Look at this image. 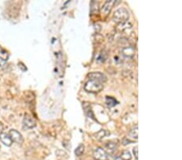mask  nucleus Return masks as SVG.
<instances>
[{
  "mask_svg": "<svg viewBox=\"0 0 182 160\" xmlns=\"http://www.w3.org/2000/svg\"><path fill=\"white\" fill-rule=\"evenodd\" d=\"M130 18V12L125 7H121V8L116 10V11L113 14V19L114 22H116L118 24H121L123 23H125L128 21Z\"/></svg>",
  "mask_w": 182,
  "mask_h": 160,
  "instance_id": "1",
  "label": "nucleus"
},
{
  "mask_svg": "<svg viewBox=\"0 0 182 160\" xmlns=\"http://www.w3.org/2000/svg\"><path fill=\"white\" fill-rule=\"evenodd\" d=\"M104 88L103 83L95 80H88L84 85V89L89 93H99Z\"/></svg>",
  "mask_w": 182,
  "mask_h": 160,
  "instance_id": "2",
  "label": "nucleus"
},
{
  "mask_svg": "<svg viewBox=\"0 0 182 160\" xmlns=\"http://www.w3.org/2000/svg\"><path fill=\"white\" fill-rule=\"evenodd\" d=\"M95 160H108V155L102 147H96L93 151Z\"/></svg>",
  "mask_w": 182,
  "mask_h": 160,
  "instance_id": "3",
  "label": "nucleus"
},
{
  "mask_svg": "<svg viewBox=\"0 0 182 160\" xmlns=\"http://www.w3.org/2000/svg\"><path fill=\"white\" fill-rule=\"evenodd\" d=\"M8 134L13 142L22 145V143L24 142V138H23V136L21 135V133L20 132H18L16 129H11Z\"/></svg>",
  "mask_w": 182,
  "mask_h": 160,
  "instance_id": "4",
  "label": "nucleus"
},
{
  "mask_svg": "<svg viewBox=\"0 0 182 160\" xmlns=\"http://www.w3.org/2000/svg\"><path fill=\"white\" fill-rule=\"evenodd\" d=\"M88 77L89 78V80H95V81L100 82L101 83L107 81L106 76L100 72H92L90 74H88Z\"/></svg>",
  "mask_w": 182,
  "mask_h": 160,
  "instance_id": "5",
  "label": "nucleus"
},
{
  "mask_svg": "<svg viewBox=\"0 0 182 160\" xmlns=\"http://www.w3.org/2000/svg\"><path fill=\"white\" fill-rule=\"evenodd\" d=\"M23 124H24V127L25 129H32V128H34L36 126V121L29 114H25V117H24V121H23Z\"/></svg>",
  "mask_w": 182,
  "mask_h": 160,
  "instance_id": "6",
  "label": "nucleus"
},
{
  "mask_svg": "<svg viewBox=\"0 0 182 160\" xmlns=\"http://www.w3.org/2000/svg\"><path fill=\"white\" fill-rule=\"evenodd\" d=\"M116 4V1L115 0H108V1H106V2L104 3L103 7L101 8V12L103 13L104 16H108V13L110 12L112 8L113 7V6Z\"/></svg>",
  "mask_w": 182,
  "mask_h": 160,
  "instance_id": "7",
  "label": "nucleus"
},
{
  "mask_svg": "<svg viewBox=\"0 0 182 160\" xmlns=\"http://www.w3.org/2000/svg\"><path fill=\"white\" fill-rule=\"evenodd\" d=\"M121 53L123 56H125L126 58H132L135 54V49L132 46H126V47L123 48Z\"/></svg>",
  "mask_w": 182,
  "mask_h": 160,
  "instance_id": "8",
  "label": "nucleus"
},
{
  "mask_svg": "<svg viewBox=\"0 0 182 160\" xmlns=\"http://www.w3.org/2000/svg\"><path fill=\"white\" fill-rule=\"evenodd\" d=\"M105 152L108 154H113L116 150H117V144L114 142H108L105 143Z\"/></svg>",
  "mask_w": 182,
  "mask_h": 160,
  "instance_id": "9",
  "label": "nucleus"
},
{
  "mask_svg": "<svg viewBox=\"0 0 182 160\" xmlns=\"http://www.w3.org/2000/svg\"><path fill=\"white\" fill-rule=\"evenodd\" d=\"M0 140H1L2 143L6 146H11L13 142L11 139L9 134H7V133H1L0 134Z\"/></svg>",
  "mask_w": 182,
  "mask_h": 160,
  "instance_id": "10",
  "label": "nucleus"
},
{
  "mask_svg": "<svg viewBox=\"0 0 182 160\" xmlns=\"http://www.w3.org/2000/svg\"><path fill=\"white\" fill-rule=\"evenodd\" d=\"M83 108H84V111H85V113L87 114V116L89 117H91V118H92V119L95 120L94 114H93V112H92V108H91L90 104L88 102L83 103Z\"/></svg>",
  "mask_w": 182,
  "mask_h": 160,
  "instance_id": "11",
  "label": "nucleus"
},
{
  "mask_svg": "<svg viewBox=\"0 0 182 160\" xmlns=\"http://www.w3.org/2000/svg\"><path fill=\"white\" fill-rule=\"evenodd\" d=\"M105 102H106L107 106L109 107V108H113V107L116 106L117 104V101L113 97H110V96L106 97Z\"/></svg>",
  "mask_w": 182,
  "mask_h": 160,
  "instance_id": "12",
  "label": "nucleus"
},
{
  "mask_svg": "<svg viewBox=\"0 0 182 160\" xmlns=\"http://www.w3.org/2000/svg\"><path fill=\"white\" fill-rule=\"evenodd\" d=\"M108 58V53L105 50H102L99 54V57L97 58V62H104Z\"/></svg>",
  "mask_w": 182,
  "mask_h": 160,
  "instance_id": "13",
  "label": "nucleus"
},
{
  "mask_svg": "<svg viewBox=\"0 0 182 160\" xmlns=\"http://www.w3.org/2000/svg\"><path fill=\"white\" fill-rule=\"evenodd\" d=\"M129 138H132L134 140H138V125L131 129L129 133Z\"/></svg>",
  "mask_w": 182,
  "mask_h": 160,
  "instance_id": "14",
  "label": "nucleus"
},
{
  "mask_svg": "<svg viewBox=\"0 0 182 160\" xmlns=\"http://www.w3.org/2000/svg\"><path fill=\"white\" fill-rule=\"evenodd\" d=\"M91 12L92 15L98 14L99 13V4L97 2H95V1H92V3H91Z\"/></svg>",
  "mask_w": 182,
  "mask_h": 160,
  "instance_id": "15",
  "label": "nucleus"
},
{
  "mask_svg": "<svg viewBox=\"0 0 182 160\" xmlns=\"http://www.w3.org/2000/svg\"><path fill=\"white\" fill-rule=\"evenodd\" d=\"M8 53L3 48H2L0 46V59L2 60L3 62L7 61V60L8 59Z\"/></svg>",
  "mask_w": 182,
  "mask_h": 160,
  "instance_id": "16",
  "label": "nucleus"
},
{
  "mask_svg": "<svg viewBox=\"0 0 182 160\" xmlns=\"http://www.w3.org/2000/svg\"><path fill=\"white\" fill-rule=\"evenodd\" d=\"M84 149H85V147H84V144H80V146L76 148L75 150V155L78 156V157L82 155L84 153Z\"/></svg>",
  "mask_w": 182,
  "mask_h": 160,
  "instance_id": "17",
  "label": "nucleus"
},
{
  "mask_svg": "<svg viewBox=\"0 0 182 160\" xmlns=\"http://www.w3.org/2000/svg\"><path fill=\"white\" fill-rule=\"evenodd\" d=\"M119 158H121V160H131L132 156H131V154L129 151H124L122 152V154H121Z\"/></svg>",
  "mask_w": 182,
  "mask_h": 160,
  "instance_id": "18",
  "label": "nucleus"
},
{
  "mask_svg": "<svg viewBox=\"0 0 182 160\" xmlns=\"http://www.w3.org/2000/svg\"><path fill=\"white\" fill-rule=\"evenodd\" d=\"M105 135H106V131L104 130V129H101V130H100V131L97 132V133L95 134L94 137L95 138H96L97 140H100L102 139L104 137H105Z\"/></svg>",
  "mask_w": 182,
  "mask_h": 160,
  "instance_id": "19",
  "label": "nucleus"
},
{
  "mask_svg": "<svg viewBox=\"0 0 182 160\" xmlns=\"http://www.w3.org/2000/svg\"><path fill=\"white\" fill-rule=\"evenodd\" d=\"M138 146H135L134 148V150H133V153H134V155L135 156V158L136 159H138L139 158V154H138Z\"/></svg>",
  "mask_w": 182,
  "mask_h": 160,
  "instance_id": "20",
  "label": "nucleus"
},
{
  "mask_svg": "<svg viewBox=\"0 0 182 160\" xmlns=\"http://www.w3.org/2000/svg\"><path fill=\"white\" fill-rule=\"evenodd\" d=\"M131 142H132V141H130V140L129 139V138H125V139L123 140V142H122V143L124 144V145H127V144H130Z\"/></svg>",
  "mask_w": 182,
  "mask_h": 160,
  "instance_id": "21",
  "label": "nucleus"
},
{
  "mask_svg": "<svg viewBox=\"0 0 182 160\" xmlns=\"http://www.w3.org/2000/svg\"><path fill=\"white\" fill-rule=\"evenodd\" d=\"M2 131H3V125L0 123V134H1V133H2Z\"/></svg>",
  "mask_w": 182,
  "mask_h": 160,
  "instance_id": "22",
  "label": "nucleus"
},
{
  "mask_svg": "<svg viewBox=\"0 0 182 160\" xmlns=\"http://www.w3.org/2000/svg\"><path fill=\"white\" fill-rule=\"evenodd\" d=\"M3 65H4V62H3L2 60L0 59V67H1V66H3Z\"/></svg>",
  "mask_w": 182,
  "mask_h": 160,
  "instance_id": "23",
  "label": "nucleus"
},
{
  "mask_svg": "<svg viewBox=\"0 0 182 160\" xmlns=\"http://www.w3.org/2000/svg\"><path fill=\"white\" fill-rule=\"evenodd\" d=\"M116 160H121V158H117Z\"/></svg>",
  "mask_w": 182,
  "mask_h": 160,
  "instance_id": "24",
  "label": "nucleus"
}]
</instances>
